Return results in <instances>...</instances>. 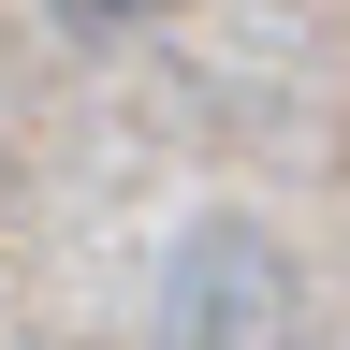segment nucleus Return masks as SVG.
<instances>
[{"label": "nucleus", "instance_id": "2", "mask_svg": "<svg viewBox=\"0 0 350 350\" xmlns=\"http://www.w3.org/2000/svg\"><path fill=\"white\" fill-rule=\"evenodd\" d=\"M59 29H88V44H117V29H146V15H175V0H44Z\"/></svg>", "mask_w": 350, "mask_h": 350}, {"label": "nucleus", "instance_id": "1", "mask_svg": "<svg viewBox=\"0 0 350 350\" xmlns=\"http://www.w3.org/2000/svg\"><path fill=\"white\" fill-rule=\"evenodd\" d=\"M161 321H175V350H292V262L248 219H204L161 278Z\"/></svg>", "mask_w": 350, "mask_h": 350}]
</instances>
